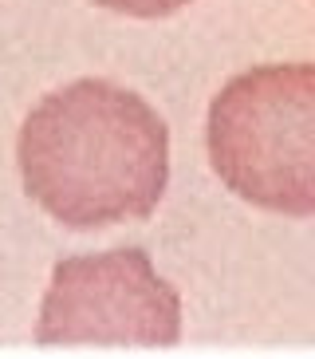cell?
Returning a JSON list of instances; mask_svg holds the SVG:
<instances>
[{
  "mask_svg": "<svg viewBox=\"0 0 315 359\" xmlns=\"http://www.w3.org/2000/svg\"><path fill=\"white\" fill-rule=\"evenodd\" d=\"M28 198L67 229H103L158 210L169 182V127L111 79H75L28 111L16 142Z\"/></svg>",
  "mask_w": 315,
  "mask_h": 359,
  "instance_id": "obj_1",
  "label": "cell"
},
{
  "mask_svg": "<svg viewBox=\"0 0 315 359\" xmlns=\"http://www.w3.org/2000/svg\"><path fill=\"white\" fill-rule=\"evenodd\" d=\"M106 12H122V16H138V20H154V16H169V12L186 8L189 0H94Z\"/></svg>",
  "mask_w": 315,
  "mask_h": 359,
  "instance_id": "obj_4",
  "label": "cell"
},
{
  "mask_svg": "<svg viewBox=\"0 0 315 359\" xmlns=\"http://www.w3.org/2000/svg\"><path fill=\"white\" fill-rule=\"evenodd\" d=\"M36 339L169 348L181 339V296L158 276L146 249L67 257L43 292Z\"/></svg>",
  "mask_w": 315,
  "mask_h": 359,
  "instance_id": "obj_3",
  "label": "cell"
},
{
  "mask_svg": "<svg viewBox=\"0 0 315 359\" xmlns=\"http://www.w3.org/2000/svg\"><path fill=\"white\" fill-rule=\"evenodd\" d=\"M209 162L237 198L288 217L315 213V64H260L209 103Z\"/></svg>",
  "mask_w": 315,
  "mask_h": 359,
  "instance_id": "obj_2",
  "label": "cell"
}]
</instances>
